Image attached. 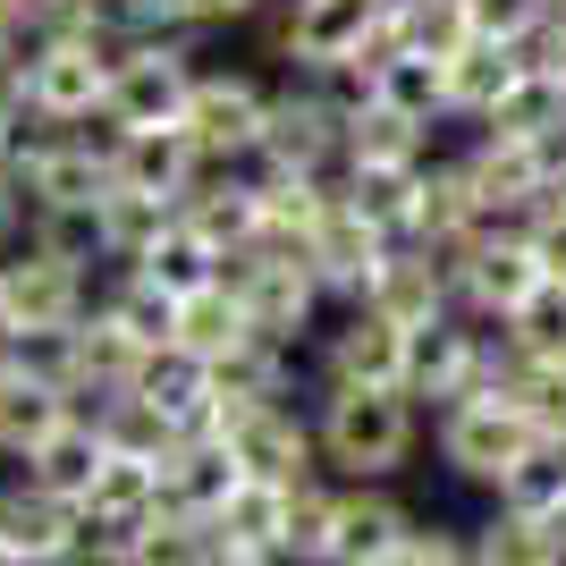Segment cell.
I'll return each mask as SVG.
<instances>
[{
	"label": "cell",
	"mask_w": 566,
	"mask_h": 566,
	"mask_svg": "<svg viewBox=\"0 0 566 566\" xmlns=\"http://www.w3.org/2000/svg\"><path fill=\"white\" fill-rule=\"evenodd\" d=\"M313 449L331 482H398L423 449V415L398 389H322L313 406Z\"/></svg>",
	"instance_id": "cell-1"
},
{
	"label": "cell",
	"mask_w": 566,
	"mask_h": 566,
	"mask_svg": "<svg viewBox=\"0 0 566 566\" xmlns=\"http://www.w3.org/2000/svg\"><path fill=\"white\" fill-rule=\"evenodd\" d=\"M9 178H18L25 212L34 220H76V229H94V212L111 203V144L94 136H51V127H34V136H18V153H9Z\"/></svg>",
	"instance_id": "cell-2"
},
{
	"label": "cell",
	"mask_w": 566,
	"mask_h": 566,
	"mask_svg": "<svg viewBox=\"0 0 566 566\" xmlns=\"http://www.w3.org/2000/svg\"><path fill=\"white\" fill-rule=\"evenodd\" d=\"M111 60L118 43H102V34H34L25 43V118L51 136H76L111 102Z\"/></svg>",
	"instance_id": "cell-3"
},
{
	"label": "cell",
	"mask_w": 566,
	"mask_h": 566,
	"mask_svg": "<svg viewBox=\"0 0 566 566\" xmlns=\"http://www.w3.org/2000/svg\"><path fill=\"white\" fill-rule=\"evenodd\" d=\"M220 287L245 305L262 347H287V355H296V338H305L313 313H322L313 271L296 254H280V245H237V254H220Z\"/></svg>",
	"instance_id": "cell-4"
},
{
	"label": "cell",
	"mask_w": 566,
	"mask_h": 566,
	"mask_svg": "<svg viewBox=\"0 0 566 566\" xmlns=\"http://www.w3.org/2000/svg\"><path fill=\"white\" fill-rule=\"evenodd\" d=\"M533 449H542V440H533V423H524L507 398H457L449 415H431V457H440L457 482L491 491V499Z\"/></svg>",
	"instance_id": "cell-5"
},
{
	"label": "cell",
	"mask_w": 566,
	"mask_h": 566,
	"mask_svg": "<svg viewBox=\"0 0 566 566\" xmlns=\"http://www.w3.org/2000/svg\"><path fill=\"white\" fill-rule=\"evenodd\" d=\"M338 153H347V118H338V102L322 94L313 76L271 85L254 169H280V178H338Z\"/></svg>",
	"instance_id": "cell-6"
},
{
	"label": "cell",
	"mask_w": 566,
	"mask_h": 566,
	"mask_svg": "<svg viewBox=\"0 0 566 566\" xmlns=\"http://www.w3.org/2000/svg\"><path fill=\"white\" fill-rule=\"evenodd\" d=\"M440 271H449V296L465 322H482V331H499L507 313L542 287V262H533V245H524V229H473L465 245H449V254H431Z\"/></svg>",
	"instance_id": "cell-7"
},
{
	"label": "cell",
	"mask_w": 566,
	"mask_h": 566,
	"mask_svg": "<svg viewBox=\"0 0 566 566\" xmlns=\"http://www.w3.org/2000/svg\"><path fill=\"white\" fill-rule=\"evenodd\" d=\"M187 94H195V51L187 43H118L102 127H111V136L178 127V118H187Z\"/></svg>",
	"instance_id": "cell-8"
},
{
	"label": "cell",
	"mask_w": 566,
	"mask_h": 566,
	"mask_svg": "<svg viewBox=\"0 0 566 566\" xmlns=\"http://www.w3.org/2000/svg\"><path fill=\"white\" fill-rule=\"evenodd\" d=\"M262 111H271V85L245 69H195V94H187V144L203 153V169H245L262 144Z\"/></svg>",
	"instance_id": "cell-9"
},
{
	"label": "cell",
	"mask_w": 566,
	"mask_h": 566,
	"mask_svg": "<svg viewBox=\"0 0 566 566\" xmlns=\"http://www.w3.org/2000/svg\"><path fill=\"white\" fill-rule=\"evenodd\" d=\"M398 398L415 415H449L457 398H482V322L449 313V322H431V331L406 338V373H398Z\"/></svg>",
	"instance_id": "cell-10"
},
{
	"label": "cell",
	"mask_w": 566,
	"mask_h": 566,
	"mask_svg": "<svg viewBox=\"0 0 566 566\" xmlns=\"http://www.w3.org/2000/svg\"><path fill=\"white\" fill-rule=\"evenodd\" d=\"M549 169H558V144H516V136H473L465 144V178L473 203L491 229H524L533 203L549 195Z\"/></svg>",
	"instance_id": "cell-11"
},
{
	"label": "cell",
	"mask_w": 566,
	"mask_h": 566,
	"mask_svg": "<svg viewBox=\"0 0 566 566\" xmlns=\"http://www.w3.org/2000/svg\"><path fill=\"white\" fill-rule=\"evenodd\" d=\"M380 18H389V0H287L271 51H280L296 76H331L364 51V34H373Z\"/></svg>",
	"instance_id": "cell-12"
},
{
	"label": "cell",
	"mask_w": 566,
	"mask_h": 566,
	"mask_svg": "<svg viewBox=\"0 0 566 566\" xmlns=\"http://www.w3.org/2000/svg\"><path fill=\"white\" fill-rule=\"evenodd\" d=\"M380 262H389V237L373 229L364 212H347V195H331V212H322V229L305 237V271L313 287H322V305H364L380 280Z\"/></svg>",
	"instance_id": "cell-13"
},
{
	"label": "cell",
	"mask_w": 566,
	"mask_h": 566,
	"mask_svg": "<svg viewBox=\"0 0 566 566\" xmlns=\"http://www.w3.org/2000/svg\"><path fill=\"white\" fill-rule=\"evenodd\" d=\"M229 457L245 482H271V491H305V482H322V449H313V415H296V406H254L245 423L229 431Z\"/></svg>",
	"instance_id": "cell-14"
},
{
	"label": "cell",
	"mask_w": 566,
	"mask_h": 566,
	"mask_svg": "<svg viewBox=\"0 0 566 566\" xmlns=\"http://www.w3.org/2000/svg\"><path fill=\"white\" fill-rule=\"evenodd\" d=\"M406 373V331L380 322L373 305H347L322 331V389H398Z\"/></svg>",
	"instance_id": "cell-15"
},
{
	"label": "cell",
	"mask_w": 566,
	"mask_h": 566,
	"mask_svg": "<svg viewBox=\"0 0 566 566\" xmlns=\"http://www.w3.org/2000/svg\"><path fill=\"white\" fill-rule=\"evenodd\" d=\"M415 507H406L389 482H338V516H331V566H380L389 549L415 533Z\"/></svg>",
	"instance_id": "cell-16"
},
{
	"label": "cell",
	"mask_w": 566,
	"mask_h": 566,
	"mask_svg": "<svg viewBox=\"0 0 566 566\" xmlns=\"http://www.w3.org/2000/svg\"><path fill=\"white\" fill-rule=\"evenodd\" d=\"M111 178L127 195H153V203H187L203 187V153L187 144V127H144V136H111Z\"/></svg>",
	"instance_id": "cell-17"
},
{
	"label": "cell",
	"mask_w": 566,
	"mask_h": 566,
	"mask_svg": "<svg viewBox=\"0 0 566 566\" xmlns=\"http://www.w3.org/2000/svg\"><path fill=\"white\" fill-rule=\"evenodd\" d=\"M237 482H245V473H237L229 440H178V449H169V465H161V516L203 524V533H212V516L229 507Z\"/></svg>",
	"instance_id": "cell-18"
},
{
	"label": "cell",
	"mask_w": 566,
	"mask_h": 566,
	"mask_svg": "<svg viewBox=\"0 0 566 566\" xmlns=\"http://www.w3.org/2000/svg\"><path fill=\"white\" fill-rule=\"evenodd\" d=\"M364 305L415 338V331H431V322H449L457 296H449V271H440L423 245H389V262H380V280H373V296H364Z\"/></svg>",
	"instance_id": "cell-19"
},
{
	"label": "cell",
	"mask_w": 566,
	"mask_h": 566,
	"mask_svg": "<svg viewBox=\"0 0 566 566\" xmlns=\"http://www.w3.org/2000/svg\"><path fill=\"white\" fill-rule=\"evenodd\" d=\"M153 415H161L178 440H212V364H195V355L161 347V355H144V373L127 380Z\"/></svg>",
	"instance_id": "cell-20"
},
{
	"label": "cell",
	"mask_w": 566,
	"mask_h": 566,
	"mask_svg": "<svg viewBox=\"0 0 566 566\" xmlns=\"http://www.w3.org/2000/svg\"><path fill=\"white\" fill-rule=\"evenodd\" d=\"M473 229H491V220H482V203H473L465 153H431L423 195H415V237H406V245H423V254H449V245H465Z\"/></svg>",
	"instance_id": "cell-21"
},
{
	"label": "cell",
	"mask_w": 566,
	"mask_h": 566,
	"mask_svg": "<svg viewBox=\"0 0 566 566\" xmlns=\"http://www.w3.org/2000/svg\"><path fill=\"white\" fill-rule=\"evenodd\" d=\"M0 549H9L18 566L76 558V507L43 499L34 482H9V491H0Z\"/></svg>",
	"instance_id": "cell-22"
},
{
	"label": "cell",
	"mask_w": 566,
	"mask_h": 566,
	"mask_svg": "<svg viewBox=\"0 0 566 566\" xmlns=\"http://www.w3.org/2000/svg\"><path fill=\"white\" fill-rule=\"evenodd\" d=\"M102 431H94V415H69V423L51 431L43 449L25 457V473L18 482H34L43 499H60V507H85V491H94V473H102Z\"/></svg>",
	"instance_id": "cell-23"
},
{
	"label": "cell",
	"mask_w": 566,
	"mask_h": 566,
	"mask_svg": "<svg viewBox=\"0 0 566 566\" xmlns=\"http://www.w3.org/2000/svg\"><path fill=\"white\" fill-rule=\"evenodd\" d=\"M178 220H187L203 245L237 254V245H254V229H262V195H254L245 169H203V187L178 203Z\"/></svg>",
	"instance_id": "cell-24"
},
{
	"label": "cell",
	"mask_w": 566,
	"mask_h": 566,
	"mask_svg": "<svg viewBox=\"0 0 566 566\" xmlns=\"http://www.w3.org/2000/svg\"><path fill=\"white\" fill-rule=\"evenodd\" d=\"M473 136H516V144H566V85L542 69V60H524L516 85L491 102V118L473 127Z\"/></svg>",
	"instance_id": "cell-25"
},
{
	"label": "cell",
	"mask_w": 566,
	"mask_h": 566,
	"mask_svg": "<svg viewBox=\"0 0 566 566\" xmlns=\"http://www.w3.org/2000/svg\"><path fill=\"white\" fill-rule=\"evenodd\" d=\"M287 499L271 482H237L229 507L212 516V549H237V558H280L287 566Z\"/></svg>",
	"instance_id": "cell-26"
},
{
	"label": "cell",
	"mask_w": 566,
	"mask_h": 566,
	"mask_svg": "<svg viewBox=\"0 0 566 566\" xmlns=\"http://www.w3.org/2000/svg\"><path fill=\"white\" fill-rule=\"evenodd\" d=\"M127 280H144L153 296H169V305H187V296H203V287L220 280V245H203L187 220H169V229L153 237V254H144Z\"/></svg>",
	"instance_id": "cell-27"
},
{
	"label": "cell",
	"mask_w": 566,
	"mask_h": 566,
	"mask_svg": "<svg viewBox=\"0 0 566 566\" xmlns=\"http://www.w3.org/2000/svg\"><path fill=\"white\" fill-rule=\"evenodd\" d=\"M373 102L389 118H406V127H440V118H449V60H423V51H398V60H389V69L373 76Z\"/></svg>",
	"instance_id": "cell-28"
},
{
	"label": "cell",
	"mask_w": 566,
	"mask_h": 566,
	"mask_svg": "<svg viewBox=\"0 0 566 566\" xmlns=\"http://www.w3.org/2000/svg\"><path fill=\"white\" fill-rule=\"evenodd\" d=\"M431 169V161H423ZM423 169H338L331 187L347 195V212H364L389 245L415 237V195H423Z\"/></svg>",
	"instance_id": "cell-29"
},
{
	"label": "cell",
	"mask_w": 566,
	"mask_h": 566,
	"mask_svg": "<svg viewBox=\"0 0 566 566\" xmlns=\"http://www.w3.org/2000/svg\"><path fill=\"white\" fill-rule=\"evenodd\" d=\"M245 347H254V322H245V305H237L220 280L178 305V355H195V364H229V355H245Z\"/></svg>",
	"instance_id": "cell-30"
},
{
	"label": "cell",
	"mask_w": 566,
	"mask_h": 566,
	"mask_svg": "<svg viewBox=\"0 0 566 566\" xmlns=\"http://www.w3.org/2000/svg\"><path fill=\"white\" fill-rule=\"evenodd\" d=\"M69 415H76V398H60V389H43V380H18V373H9V380H0V457L25 465V457L43 449Z\"/></svg>",
	"instance_id": "cell-31"
},
{
	"label": "cell",
	"mask_w": 566,
	"mask_h": 566,
	"mask_svg": "<svg viewBox=\"0 0 566 566\" xmlns=\"http://www.w3.org/2000/svg\"><path fill=\"white\" fill-rule=\"evenodd\" d=\"M169 203H153V195H127V187H111V203L94 212V262H118V271H136L144 254H153V237L169 229Z\"/></svg>",
	"instance_id": "cell-32"
},
{
	"label": "cell",
	"mask_w": 566,
	"mask_h": 566,
	"mask_svg": "<svg viewBox=\"0 0 566 566\" xmlns=\"http://www.w3.org/2000/svg\"><path fill=\"white\" fill-rule=\"evenodd\" d=\"M94 431H102V449H111V457H127V465H153V473H161L169 449H178V431H169L161 415L136 398V389L102 398V406H94Z\"/></svg>",
	"instance_id": "cell-33"
},
{
	"label": "cell",
	"mask_w": 566,
	"mask_h": 566,
	"mask_svg": "<svg viewBox=\"0 0 566 566\" xmlns=\"http://www.w3.org/2000/svg\"><path fill=\"white\" fill-rule=\"evenodd\" d=\"M423 161H431V136H423V127H406V118H389L380 102L347 118V153H338V169H423Z\"/></svg>",
	"instance_id": "cell-34"
},
{
	"label": "cell",
	"mask_w": 566,
	"mask_h": 566,
	"mask_svg": "<svg viewBox=\"0 0 566 566\" xmlns=\"http://www.w3.org/2000/svg\"><path fill=\"white\" fill-rule=\"evenodd\" d=\"M516 69H524V51H507V43H465L449 60V118H491V102L516 85Z\"/></svg>",
	"instance_id": "cell-35"
},
{
	"label": "cell",
	"mask_w": 566,
	"mask_h": 566,
	"mask_svg": "<svg viewBox=\"0 0 566 566\" xmlns=\"http://www.w3.org/2000/svg\"><path fill=\"white\" fill-rule=\"evenodd\" d=\"M465 542H473V566H558V533L516 516V507H491L482 524H465Z\"/></svg>",
	"instance_id": "cell-36"
},
{
	"label": "cell",
	"mask_w": 566,
	"mask_h": 566,
	"mask_svg": "<svg viewBox=\"0 0 566 566\" xmlns=\"http://www.w3.org/2000/svg\"><path fill=\"white\" fill-rule=\"evenodd\" d=\"M499 398L533 423V440L566 449V355H558V364H516V373L499 380Z\"/></svg>",
	"instance_id": "cell-37"
},
{
	"label": "cell",
	"mask_w": 566,
	"mask_h": 566,
	"mask_svg": "<svg viewBox=\"0 0 566 566\" xmlns=\"http://www.w3.org/2000/svg\"><path fill=\"white\" fill-rule=\"evenodd\" d=\"M499 507H516V516H533V524H549L558 533V516H566V449H533L507 482H499Z\"/></svg>",
	"instance_id": "cell-38"
},
{
	"label": "cell",
	"mask_w": 566,
	"mask_h": 566,
	"mask_svg": "<svg viewBox=\"0 0 566 566\" xmlns=\"http://www.w3.org/2000/svg\"><path fill=\"white\" fill-rule=\"evenodd\" d=\"M499 338H507L524 364H558V355H566V287L542 280L516 313H507V322H499Z\"/></svg>",
	"instance_id": "cell-39"
},
{
	"label": "cell",
	"mask_w": 566,
	"mask_h": 566,
	"mask_svg": "<svg viewBox=\"0 0 566 566\" xmlns=\"http://www.w3.org/2000/svg\"><path fill=\"white\" fill-rule=\"evenodd\" d=\"M102 313H111L118 331L136 338L144 355H161V347H178V305H169V296H153V287L144 280H127V271H118L111 280V296H102Z\"/></svg>",
	"instance_id": "cell-40"
},
{
	"label": "cell",
	"mask_w": 566,
	"mask_h": 566,
	"mask_svg": "<svg viewBox=\"0 0 566 566\" xmlns=\"http://www.w3.org/2000/svg\"><path fill=\"white\" fill-rule=\"evenodd\" d=\"M331 516H338V482H305L287 499V566H331Z\"/></svg>",
	"instance_id": "cell-41"
},
{
	"label": "cell",
	"mask_w": 566,
	"mask_h": 566,
	"mask_svg": "<svg viewBox=\"0 0 566 566\" xmlns=\"http://www.w3.org/2000/svg\"><path fill=\"white\" fill-rule=\"evenodd\" d=\"M111 566H212V533H203V524H178V516H153Z\"/></svg>",
	"instance_id": "cell-42"
},
{
	"label": "cell",
	"mask_w": 566,
	"mask_h": 566,
	"mask_svg": "<svg viewBox=\"0 0 566 566\" xmlns=\"http://www.w3.org/2000/svg\"><path fill=\"white\" fill-rule=\"evenodd\" d=\"M18 380H43L60 398L85 389V355H76V331H18Z\"/></svg>",
	"instance_id": "cell-43"
},
{
	"label": "cell",
	"mask_w": 566,
	"mask_h": 566,
	"mask_svg": "<svg viewBox=\"0 0 566 566\" xmlns=\"http://www.w3.org/2000/svg\"><path fill=\"white\" fill-rule=\"evenodd\" d=\"M398 9H406V43L423 51V60H457L473 43L465 0H398Z\"/></svg>",
	"instance_id": "cell-44"
},
{
	"label": "cell",
	"mask_w": 566,
	"mask_h": 566,
	"mask_svg": "<svg viewBox=\"0 0 566 566\" xmlns=\"http://www.w3.org/2000/svg\"><path fill=\"white\" fill-rule=\"evenodd\" d=\"M465 18H473V43H507V51H524L533 34H542L549 0H465Z\"/></svg>",
	"instance_id": "cell-45"
},
{
	"label": "cell",
	"mask_w": 566,
	"mask_h": 566,
	"mask_svg": "<svg viewBox=\"0 0 566 566\" xmlns=\"http://www.w3.org/2000/svg\"><path fill=\"white\" fill-rule=\"evenodd\" d=\"M380 566H473V542H465V524H415Z\"/></svg>",
	"instance_id": "cell-46"
},
{
	"label": "cell",
	"mask_w": 566,
	"mask_h": 566,
	"mask_svg": "<svg viewBox=\"0 0 566 566\" xmlns=\"http://www.w3.org/2000/svg\"><path fill=\"white\" fill-rule=\"evenodd\" d=\"M524 245H533V262H542V280L566 287V203H533V220H524Z\"/></svg>",
	"instance_id": "cell-47"
},
{
	"label": "cell",
	"mask_w": 566,
	"mask_h": 566,
	"mask_svg": "<svg viewBox=\"0 0 566 566\" xmlns=\"http://www.w3.org/2000/svg\"><path fill=\"white\" fill-rule=\"evenodd\" d=\"M0 118L25 127V51H9V43H0Z\"/></svg>",
	"instance_id": "cell-48"
},
{
	"label": "cell",
	"mask_w": 566,
	"mask_h": 566,
	"mask_svg": "<svg viewBox=\"0 0 566 566\" xmlns=\"http://www.w3.org/2000/svg\"><path fill=\"white\" fill-rule=\"evenodd\" d=\"M34 34H43V0H0V43L25 51Z\"/></svg>",
	"instance_id": "cell-49"
},
{
	"label": "cell",
	"mask_w": 566,
	"mask_h": 566,
	"mask_svg": "<svg viewBox=\"0 0 566 566\" xmlns=\"http://www.w3.org/2000/svg\"><path fill=\"white\" fill-rule=\"evenodd\" d=\"M271 0H187V18L195 25H245V18H262Z\"/></svg>",
	"instance_id": "cell-50"
},
{
	"label": "cell",
	"mask_w": 566,
	"mask_h": 566,
	"mask_svg": "<svg viewBox=\"0 0 566 566\" xmlns=\"http://www.w3.org/2000/svg\"><path fill=\"white\" fill-rule=\"evenodd\" d=\"M18 237H25V195H18V178L0 169V254H9Z\"/></svg>",
	"instance_id": "cell-51"
},
{
	"label": "cell",
	"mask_w": 566,
	"mask_h": 566,
	"mask_svg": "<svg viewBox=\"0 0 566 566\" xmlns=\"http://www.w3.org/2000/svg\"><path fill=\"white\" fill-rule=\"evenodd\" d=\"M549 203H566V144H558V169H549Z\"/></svg>",
	"instance_id": "cell-52"
},
{
	"label": "cell",
	"mask_w": 566,
	"mask_h": 566,
	"mask_svg": "<svg viewBox=\"0 0 566 566\" xmlns=\"http://www.w3.org/2000/svg\"><path fill=\"white\" fill-rule=\"evenodd\" d=\"M18 136H25V127H9V118H0V169H9V153H18Z\"/></svg>",
	"instance_id": "cell-53"
},
{
	"label": "cell",
	"mask_w": 566,
	"mask_h": 566,
	"mask_svg": "<svg viewBox=\"0 0 566 566\" xmlns=\"http://www.w3.org/2000/svg\"><path fill=\"white\" fill-rule=\"evenodd\" d=\"M212 566H280V558H237V549H212Z\"/></svg>",
	"instance_id": "cell-54"
},
{
	"label": "cell",
	"mask_w": 566,
	"mask_h": 566,
	"mask_svg": "<svg viewBox=\"0 0 566 566\" xmlns=\"http://www.w3.org/2000/svg\"><path fill=\"white\" fill-rule=\"evenodd\" d=\"M558 549H566V516H558Z\"/></svg>",
	"instance_id": "cell-55"
},
{
	"label": "cell",
	"mask_w": 566,
	"mask_h": 566,
	"mask_svg": "<svg viewBox=\"0 0 566 566\" xmlns=\"http://www.w3.org/2000/svg\"><path fill=\"white\" fill-rule=\"evenodd\" d=\"M0 566H18V558H9V549H0Z\"/></svg>",
	"instance_id": "cell-56"
},
{
	"label": "cell",
	"mask_w": 566,
	"mask_h": 566,
	"mask_svg": "<svg viewBox=\"0 0 566 566\" xmlns=\"http://www.w3.org/2000/svg\"><path fill=\"white\" fill-rule=\"evenodd\" d=\"M51 9H60V0H43V18H51Z\"/></svg>",
	"instance_id": "cell-57"
}]
</instances>
